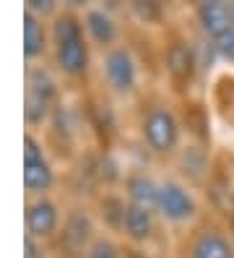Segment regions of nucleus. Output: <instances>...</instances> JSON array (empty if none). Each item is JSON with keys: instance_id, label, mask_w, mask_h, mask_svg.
Segmentation results:
<instances>
[{"instance_id": "5", "label": "nucleus", "mask_w": 234, "mask_h": 258, "mask_svg": "<svg viewBox=\"0 0 234 258\" xmlns=\"http://www.w3.org/2000/svg\"><path fill=\"white\" fill-rule=\"evenodd\" d=\"M24 185L34 196H44L55 185V170L47 159L42 144L31 133H26L24 139Z\"/></svg>"}, {"instance_id": "12", "label": "nucleus", "mask_w": 234, "mask_h": 258, "mask_svg": "<svg viewBox=\"0 0 234 258\" xmlns=\"http://www.w3.org/2000/svg\"><path fill=\"white\" fill-rule=\"evenodd\" d=\"M84 29L86 34L104 50H112L117 42V24L112 19V13L104 8H89L84 13Z\"/></svg>"}, {"instance_id": "19", "label": "nucleus", "mask_w": 234, "mask_h": 258, "mask_svg": "<svg viewBox=\"0 0 234 258\" xmlns=\"http://www.w3.org/2000/svg\"><path fill=\"white\" fill-rule=\"evenodd\" d=\"M133 13L143 21V24H159L164 11L159 3H133Z\"/></svg>"}, {"instance_id": "9", "label": "nucleus", "mask_w": 234, "mask_h": 258, "mask_svg": "<svg viewBox=\"0 0 234 258\" xmlns=\"http://www.w3.org/2000/svg\"><path fill=\"white\" fill-rule=\"evenodd\" d=\"M164 68L169 73V79L180 89H185L187 84H193L195 73L200 68L198 50L187 39H172L167 44V52H164Z\"/></svg>"}, {"instance_id": "2", "label": "nucleus", "mask_w": 234, "mask_h": 258, "mask_svg": "<svg viewBox=\"0 0 234 258\" xmlns=\"http://www.w3.org/2000/svg\"><path fill=\"white\" fill-rule=\"evenodd\" d=\"M60 104L57 81L50 71L44 68H29L26 73V97H24V117L29 128H37L47 123Z\"/></svg>"}, {"instance_id": "1", "label": "nucleus", "mask_w": 234, "mask_h": 258, "mask_svg": "<svg viewBox=\"0 0 234 258\" xmlns=\"http://www.w3.org/2000/svg\"><path fill=\"white\" fill-rule=\"evenodd\" d=\"M50 42H52L57 71L68 76V79H84L91 66V50H89L84 19H78L70 11L55 13Z\"/></svg>"}, {"instance_id": "17", "label": "nucleus", "mask_w": 234, "mask_h": 258, "mask_svg": "<svg viewBox=\"0 0 234 258\" xmlns=\"http://www.w3.org/2000/svg\"><path fill=\"white\" fill-rule=\"evenodd\" d=\"M84 258H122V250L115 245L112 237H97Z\"/></svg>"}, {"instance_id": "16", "label": "nucleus", "mask_w": 234, "mask_h": 258, "mask_svg": "<svg viewBox=\"0 0 234 258\" xmlns=\"http://www.w3.org/2000/svg\"><path fill=\"white\" fill-rule=\"evenodd\" d=\"M125 211H128V201L117 193H104L99 199V219L109 232H122Z\"/></svg>"}, {"instance_id": "15", "label": "nucleus", "mask_w": 234, "mask_h": 258, "mask_svg": "<svg viewBox=\"0 0 234 258\" xmlns=\"http://www.w3.org/2000/svg\"><path fill=\"white\" fill-rule=\"evenodd\" d=\"M47 52V29L44 21L37 19L34 13L24 11V55L26 60H37Z\"/></svg>"}, {"instance_id": "18", "label": "nucleus", "mask_w": 234, "mask_h": 258, "mask_svg": "<svg viewBox=\"0 0 234 258\" xmlns=\"http://www.w3.org/2000/svg\"><path fill=\"white\" fill-rule=\"evenodd\" d=\"M213 47H216V55L221 57L224 63L234 66V26L226 29L218 39H213Z\"/></svg>"}, {"instance_id": "20", "label": "nucleus", "mask_w": 234, "mask_h": 258, "mask_svg": "<svg viewBox=\"0 0 234 258\" xmlns=\"http://www.w3.org/2000/svg\"><path fill=\"white\" fill-rule=\"evenodd\" d=\"M24 11L34 13L37 19H44L47 13H55V3H52V0H26Z\"/></svg>"}, {"instance_id": "8", "label": "nucleus", "mask_w": 234, "mask_h": 258, "mask_svg": "<svg viewBox=\"0 0 234 258\" xmlns=\"http://www.w3.org/2000/svg\"><path fill=\"white\" fill-rule=\"evenodd\" d=\"M60 248L65 250L68 255H86V250L91 248V242L97 240L94 237V222L86 214L84 209H70L65 219H62V227L57 232Z\"/></svg>"}, {"instance_id": "6", "label": "nucleus", "mask_w": 234, "mask_h": 258, "mask_svg": "<svg viewBox=\"0 0 234 258\" xmlns=\"http://www.w3.org/2000/svg\"><path fill=\"white\" fill-rule=\"evenodd\" d=\"M102 73L115 94H130L138 84V63L128 47L115 44L112 50L104 52L102 60Z\"/></svg>"}, {"instance_id": "24", "label": "nucleus", "mask_w": 234, "mask_h": 258, "mask_svg": "<svg viewBox=\"0 0 234 258\" xmlns=\"http://www.w3.org/2000/svg\"><path fill=\"white\" fill-rule=\"evenodd\" d=\"M229 13H231V24H234V3H229Z\"/></svg>"}, {"instance_id": "14", "label": "nucleus", "mask_w": 234, "mask_h": 258, "mask_svg": "<svg viewBox=\"0 0 234 258\" xmlns=\"http://www.w3.org/2000/svg\"><path fill=\"white\" fill-rule=\"evenodd\" d=\"M159 185L162 183H156V180L146 172H130L128 177H125V196H128V204L156 209V201H159Z\"/></svg>"}, {"instance_id": "21", "label": "nucleus", "mask_w": 234, "mask_h": 258, "mask_svg": "<svg viewBox=\"0 0 234 258\" xmlns=\"http://www.w3.org/2000/svg\"><path fill=\"white\" fill-rule=\"evenodd\" d=\"M24 242H26V255H24V258H44V248H42L39 240H34V237L26 235Z\"/></svg>"}, {"instance_id": "23", "label": "nucleus", "mask_w": 234, "mask_h": 258, "mask_svg": "<svg viewBox=\"0 0 234 258\" xmlns=\"http://www.w3.org/2000/svg\"><path fill=\"white\" fill-rule=\"evenodd\" d=\"M229 237L234 240V209L229 211Z\"/></svg>"}, {"instance_id": "11", "label": "nucleus", "mask_w": 234, "mask_h": 258, "mask_svg": "<svg viewBox=\"0 0 234 258\" xmlns=\"http://www.w3.org/2000/svg\"><path fill=\"white\" fill-rule=\"evenodd\" d=\"M195 19L203 29L206 39H218L226 29H231V13H229V3H198L195 6Z\"/></svg>"}, {"instance_id": "3", "label": "nucleus", "mask_w": 234, "mask_h": 258, "mask_svg": "<svg viewBox=\"0 0 234 258\" xmlns=\"http://www.w3.org/2000/svg\"><path fill=\"white\" fill-rule=\"evenodd\" d=\"M180 120L167 107H153L140 120V136L156 157H172L180 149Z\"/></svg>"}, {"instance_id": "10", "label": "nucleus", "mask_w": 234, "mask_h": 258, "mask_svg": "<svg viewBox=\"0 0 234 258\" xmlns=\"http://www.w3.org/2000/svg\"><path fill=\"white\" fill-rule=\"evenodd\" d=\"M187 258H234V240L218 227H203L195 232Z\"/></svg>"}, {"instance_id": "4", "label": "nucleus", "mask_w": 234, "mask_h": 258, "mask_svg": "<svg viewBox=\"0 0 234 258\" xmlns=\"http://www.w3.org/2000/svg\"><path fill=\"white\" fill-rule=\"evenodd\" d=\"M156 211L172 224H187L198 217V201L180 180H164L159 185Z\"/></svg>"}, {"instance_id": "13", "label": "nucleus", "mask_w": 234, "mask_h": 258, "mask_svg": "<svg viewBox=\"0 0 234 258\" xmlns=\"http://www.w3.org/2000/svg\"><path fill=\"white\" fill-rule=\"evenodd\" d=\"M156 222H153V209L148 206H138V204H128L125 211V224H122V235L130 242H148L153 237Z\"/></svg>"}, {"instance_id": "22", "label": "nucleus", "mask_w": 234, "mask_h": 258, "mask_svg": "<svg viewBox=\"0 0 234 258\" xmlns=\"http://www.w3.org/2000/svg\"><path fill=\"white\" fill-rule=\"evenodd\" d=\"M122 258H148L146 253H140V250H135V248H130V250H125L122 253Z\"/></svg>"}, {"instance_id": "7", "label": "nucleus", "mask_w": 234, "mask_h": 258, "mask_svg": "<svg viewBox=\"0 0 234 258\" xmlns=\"http://www.w3.org/2000/svg\"><path fill=\"white\" fill-rule=\"evenodd\" d=\"M24 222H26V235L29 237H34L39 242L52 240L60 232V209L52 199H47V196H34V199L26 204Z\"/></svg>"}]
</instances>
